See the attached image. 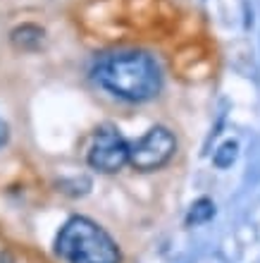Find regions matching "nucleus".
I'll list each match as a JSON object with an SVG mask.
<instances>
[{"label":"nucleus","instance_id":"obj_7","mask_svg":"<svg viewBox=\"0 0 260 263\" xmlns=\"http://www.w3.org/2000/svg\"><path fill=\"white\" fill-rule=\"evenodd\" d=\"M234 158H236V144L234 141H227V144H222L215 151V165L217 167H229L234 163Z\"/></svg>","mask_w":260,"mask_h":263},{"label":"nucleus","instance_id":"obj_1","mask_svg":"<svg viewBox=\"0 0 260 263\" xmlns=\"http://www.w3.org/2000/svg\"><path fill=\"white\" fill-rule=\"evenodd\" d=\"M96 82L112 96L144 103L157 96L163 74L160 67L146 50H115L108 53L93 67Z\"/></svg>","mask_w":260,"mask_h":263},{"label":"nucleus","instance_id":"obj_3","mask_svg":"<svg viewBox=\"0 0 260 263\" xmlns=\"http://www.w3.org/2000/svg\"><path fill=\"white\" fill-rule=\"evenodd\" d=\"M177 151V141L167 127H153L138 139L134 146H129V163L141 173H151L163 167Z\"/></svg>","mask_w":260,"mask_h":263},{"label":"nucleus","instance_id":"obj_4","mask_svg":"<svg viewBox=\"0 0 260 263\" xmlns=\"http://www.w3.org/2000/svg\"><path fill=\"white\" fill-rule=\"evenodd\" d=\"M89 163L101 173H117L129 163V144L127 139L112 127L96 132L89 148Z\"/></svg>","mask_w":260,"mask_h":263},{"label":"nucleus","instance_id":"obj_6","mask_svg":"<svg viewBox=\"0 0 260 263\" xmlns=\"http://www.w3.org/2000/svg\"><path fill=\"white\" fill-rule=\"evenodd\" d=\"M215 215V206H212L210 199H198L189 208V215H186V225L189 228H196V225H203Z\"/></svg>","mask_w":260,"mask_h":263},{"label":"nucleus","instance_id":"obj_8","mask_svg":"<svg viewBox=\"0 0 260 263\" xmlns=\"http://www.w3.org/2000/svg\"><path fill=\"white\" fill-rule=\"evenodd\" d=\"M5 144H7V125L0 120V148H3Z\"/></svg>","mask_w":260,"mask_h":263},{"label":"nucleus","instance_id":"obj_2","mask_svg":"<svg viewBox=\"0 0 260 263\" xmlns=\"http://www.w3.org/2000/svg\"><path fill=\"white\" fill-rule=\"evenodd\" d=\"M55 249L67 263H119V247L89 218H72L57 235Z\"/></svg>","mask_w":260,"mask_h":263},{"label":"nucleus","instance_id":"obj_5","mask_svg":"<svg viewBox=\"0 0 260 263\" xmlns=\"http://www.w3.org/2000/svg\"><path fill=\"white\" fill-rule=\"evenodd\" d=\"M43 39V31L34 24H24V27L12 31V43L17 48H36Z\"/></svg>","mask_w":260,"mask_h":263}]
</instances>
